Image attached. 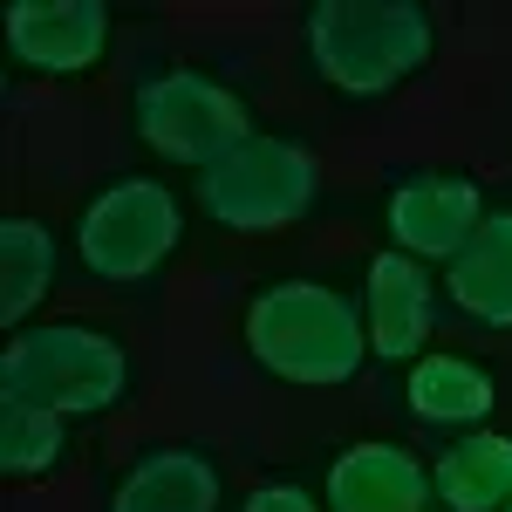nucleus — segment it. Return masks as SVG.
Instances as JSON below:
<instances>
[{"instance_id": "9b49d317", "label": "nucleus", "mask_w": 512, "mask_h": 512, "mask_svg": "<svg viewBox=\"0 0 512 512\" xmlns=\"http://www.w3.org/2000/svg\"><path fill=\"white\" fill-rule=\"evenodd\" d=\"M321 506L328 512H437L431 458H417L396 437H355L328 458Z\"/></svg>"}, {"instance_id": "39448f33", "label": "nucleus", "mask_w": 512, "mask_h": 512, "mask_svg": "<svg viewBox=\"0 0 512 512\" xmlns=\"http://www.w3.org/2000/svg\"><path fill=\"white\" fill-rule=\"evenodd\" d=\"M123 123L130 137L151 151L171 171H212V164L239 151L260 123H253V103L239 96L226 76H212L205 62H185V55H144L130 82H123Z\"/></svg>"}, {"instance_id": "20e7f679", "label": "nucleus", "mask_w": 512, "mask_h": 512, "mask_svg": "<svg viewBox=\"0 0 512 512\" xmlns=\"http://www.w3.org/2000/svg\"><path fill=\"white\" fill-rule=\"evenodd\" d=\"M69 253L89 287L110 294H144L171 274L185 253V192L158 171H110L96 178L89 198L76 205Z\"/></svg>"}, {"instance_id": "9d476101", "label": "nucleus", "mask_w": 512, "mask_h": 512, "mask_svg": "<svg viewBox=\"0 0 512 512\" xmlns=\"http://www.w3.org/2000/svg\"><path fill=\"white\" fill-rule=\"evenodd\" d=\"M437 315H444V287L424 260L376 246L362 267V328H369V362L410 369L417 355L431 349Z\"/></svg>"}, {"instance_id": "0eeeda50", "label": "nucleus", "mask_w": 512, "mask_h": 512, "mask_svg": "<svg viewBox=\"0 0 512 512\" xmlns=\"http://www.w3.org/2000/svg\"><path fill=\"white\" fill-rule=\"evenodd\" d=\"M485 178L465 164H410L390 171V192H383V239L396 253L424 260V267H451L458 246L485 226Z\"/></svg>"}, {"instance_id": "4468645a", "label": "nucleus", "mask_w": 512, "mask_h": 512, "mask_svg": "<svg viewBox=\"0 0 512 512\" xmlns=\"http://www.w3.org/2000/svg\"><path fill=\"white\" fill-rule=\"evenodd\" d=\"M55 280H62V233L35 212H7L0 219V328L21 335L28 321H41Z\"/></svg>"}, {"instance_id": "a211bd4d", "label": "nucleus", "mask_w": 512, "mask_h": 512, "mask_svg": "<svg viewBox=\"0 0 512 512\" xmlns=\"http://www.w3.org/2000/svg\"><path fill=\"white\" fill-rule=\"evenodd\" d=\"M506 512H512V499H506Z\"/></svg>"}, {"instance_id": "f257e3e1", "label": "nucleus", "mask_w": 512, "mask_h": 512, "mask_svg": "<svg viewBox=\"0 0 512 512\" xmlns=\"http://www.w3.org/2000/svg\"><path fill=\"white\" fill-rule=\"evenodd\" d=\"M444 21L431 0H308L301 7V62L308 76L349 103H390L431 76Z\"/></svg>"}, {"instance_id": "f03ea898", "label": "nucleus", "mask_w": 512, "mask_h": 512, "mask_svg": "<svg viewBox=\"0 0 512 512\" xmlns=\"http://www.w3.org/2000/svg\"><path fill=\"white\" fill-rule=\"evenodd\" d=\"M239 349L280 390H355L369 369L362 294L321 274L260 280L239 308Z\"/></svg>"}, {"instance_id": "dca6fc26", "label": "nucleus", "mask_w": 512, "mask_h": 512, "mask_svg": "<svg viewBox=\"0 0 512 512\" xmlns=\"http://www.w3.org/2000/svg\"><path fill=\"white\" fill-rule=\"evenodd\" d=\"M69 417L28 403V396H0V478L7 485H41L69 465Z\"/></svg>"}, {"instance_id": "2eb2a0df", "label": "nucleus", "mask_w": 512, "mask_h": 512, "mask_svg": "<svg viewBox=\"0 0 512 512\" xmlns=\"http://www.w3.org/2000/svg\"><path fill=\"white\" fill-rule=\"evenodd\" d=\"M431 499L437 512H506L512 499V431H465L431 451Z\"/></svg>"}, {"instance_id": "1a4fd4ad", "label": "nucleus", "mask_w": 512, "mask_h": 512, "mask_svg": "<svg viewBox=\"0 0 512 512\" xmlns=\"http://www.w3.org/2000/svg\"><path fill=\"white\" fill-rule=\"evenodd\" d=\"M96 512H233L226 465L198 437H151L103 478Z\"/></svg>"}, {"instance_id": "423d86ee", "label": "nucleus", "mask_w": 512, "mask_h": 512, "mask_svg": "<svg viewBox=\"0 0 512 512\" xmlns=\"http://www.w3.org/2000/svg\"><path fill=\"white\" fill-rule=\"evenodd\" d=\"M192 205L205 226L239 239L287 233L321 205V158L294 130H253L239 151L192 178Z\"/></svg>"}, {"instance_id": "f3484780", "label": "nucleus", "mask_w": 512, "mask_h": 512, "mask_svg": "<svg viewBox=\"0 0 512 512\" xmlns=\"http://www.w3.org/2000/svg\"><path fill=\"white\" fill-rule=\"evenodd\" d=\"M233 512H328V506H321L301 478H253Z\"/></svg>"}, {"instance_id": "f8f14e48", "label": "nucleus", "mask_w": 512, "mask_h": 512, "mask_svg": "<svg viewBox=\"0 0 512 512\" xmlns=\"http://www.w3.org/2000/svg\"><path fill=\"white\" fill-rule=\"evenodd\" d=\"M403 417L444 437L485 431L499 417V376L465 349H424L403 369Z\"/></svg>"}, {"instance_id": "ddd939ff", "label": "nucleus", "mask_w": 512, "mask_h": 512, "mask_svg": "<svg viewBox=\"0 0 512 512\" xmlns=\"http://www.w3.org/2000/svg\"><path fill=\"white\" fill-rule=\"evenodd\" d=\"M444 301L485 335H512V212H485L458 260L444 267Z\"/></svg>"}, {"instance_id": "6e6552de", "label": "nucleus", "mask_w": 512, "mask_h": 512, "mask_svg": "<svg viewBox=\"0 0 512 512\" xmlns=\"http://www.w3.org/2000/svg\"><path fill=\"white\" fill-rule=\"evenodd\" d=\"M117 48L110 0H14L7 7V62L35 82H89Z\"/></svg>"}, {"instance_id": "7ed1b4c3", "label": "nucleus", "mask_w": 512, "mask_h": 512, "mask_svg": "<svg viewBox=\"0 0 512 512\" xmlns=\"http://www.w3.org/2000/svg\"><path fill=\"white\" fill-rule=\"evenodd\" d=\"M137 390L130 335L96 315H41L0 349V396H28L62 410L69 424H96Z\"/></svg>"}]
</instances>
